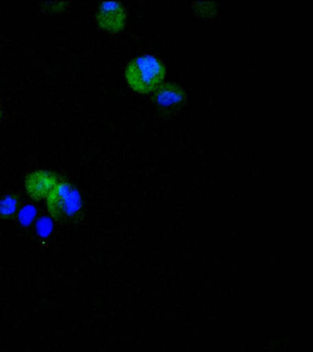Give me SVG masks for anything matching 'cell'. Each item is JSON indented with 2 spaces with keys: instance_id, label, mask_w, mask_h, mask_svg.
<instances>
[{
  "instance_id": "cell-1",
  "label": "cell",
  "mask_w": 313,
  "mask_h": 352,
  "mask_svg": "<svg viewBox=\"0 0 313 352\" xmlns=\"http://www.w3.org/2000/svg\"><path fill=\"white\" fill-rule=\"evenodd\" d=\"M166 73V67L160 60L153 55L145 54L128 63L125 78L136 92L149 94L163 82Z\"/></svg>"
},
{
  "instance_id": "cell-2",
  "label": "cell",
  "mask_w": 313,
  "mask_h": 352,
  "mask_svg": "<svg viewBox=\"0 0 313 352\" xmlns=\"http://www.w3.org/2000/svg\"><path fill=\"white\" fill-rule=\"evenodd\" d=\"M46 206L57 222H75L83 213V201L78 189L65 181H60L46 198Z\"/></svg>"
},
{
  "instance_id": "cell-3",
  "label": "cell",
  "mask_w": 313,
  "mask_h": 352,
  "mask_svg": "<svg viewBox=\"0 0 313 352\" xmlns=\"http://www.w3.org/2000/svg\"><path fill=\"white\" fill-rule=\"evenodd\" d=\"M59 182L56 173L38 170L26 175L24 186L30 197L34 200H43L48 197Z\"/></svg>"
},
{
  "instance_id": "cell-4",
  "label": "cell",
  "mask_w": 313,
  "mask_h": 352,
  "mask_svg": "<svg viewBox=\"0 0 313 352\" xmlns=\"http://www.w3.org/2000/svg\"><path fill=\"white\" fill-rule=\"evenodd\" d=\"M98 26L106 32L116 33L125 28L126 12L119 2L101 3L97 14Z\"/></svg>"
},
{
  "instance_id": "cell-5",
  "label": "cell",
  "mask_w": 313,
  "mask_h": 352,
  "mask_svg": "<svg viewBox=\"0 0 313 352\" xmlns=\"http://www.w3.org/2000/svg\"><path fill=\"white\" fill-rule=\"evenodd\" d=\"M153 99L158 104L164 107L173 106L180 103L185 98L182 88L173 82H162L155 91Z\"/></svg>"
},
{
  "instance_id": "cell-6",
  "label": "cell",
  "mask_w": 313,
  "mask_h": 352,
  "mask_svg": "<svg viewBox=\"0 0 313 352\" xmlns=\"http://www.w3.org/2000/svg\"><path fill=\"white\" fill-rule=\"evenodd\" d=\"M20 206L17 195H10L0 198V219H10L14 217Z\"/></svg>"
}]
</instances>
